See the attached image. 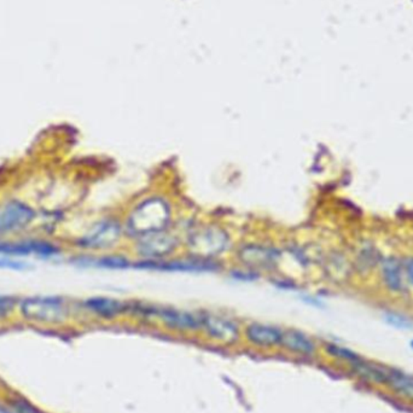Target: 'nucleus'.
Here are the masks:
<instances>
[{
    "instance_id": "obj_1",
    "label": "nucleus",
    "mask_w": 413,
    "mask_h": 413,
    "mask_svg": "<svg viewBox=\"0 0 413 413\" xmlns=\"http://www.w3.org/2000/svg\"><path fill=\"white\" fill-rule=\"evenodd\" d=\"M170 221V204L161 197H151L131 213L127 228L133 236L143 237L166 230Z\"/></svg>"
},
{
    "instance_id": "obj_2",
    "label": "nucleus",
    "mask_w": 413,
    "mask_h": 413,
    "mask_svg": "<svg viewBox=\"0 0 413 413\" xmlns=\"http://www.w3.org/2000/svg\"><path fill=\"white\" fill-rule=\"evenodd\" d=\"M230 238L223 228L218 226H203L191 232L187 238V248L194 258L211 260L226 250Z\"/></svg>"
},
{
    "instance_id": "obj_3",
    "label": "nucleus",
    "mask_w": 413,
    "mask_h": 413,
    "mask_svg": "<svg viewBox=\"0 0 413 413\" xmlns=\"http://www.w3.org/2000/svg\"><path fill=\"white\" fill-rule=\"evenodd\" d=\"M21 313L26 319L57 324L67 316L65 301L60 296H32L21 302Z\"/></svg>"
},
{
    "instance_id": "obj_4",
    "label": "nucleus",
    "mask_w": 413,
    "mask_h": 413,
    "mask_svg": "<svg viewBox=\"0 0 413 413\" xmlns=\"http://www.w3.org/2000/svg\"><path fill=\"white\" fill-rule=\"evenodd\" d=\"M121 237V226L115 220H103L96 224L86 235L77 239V246L84 249H108Z\"/></svg>"
},
{
    "instance_id": "obj_5",
    "label": "nucleus",
    "mask_w": 413,
    "mask_h": 413,
    "mask_svg": "<svg viewBox=\"0 0 413 413\" xmlns=\"http://www.w3.org/2000/svg\"><path fill=\"white\" fill-rule=\"evenodd\" d=\"M35 216L32 208L21 201H9L0 206V233L17 231L28 226Z\"/></svg>"
},
{
    "instance_id": "obj_6",
    "label": "nucleus",
    "mask_w": 413,
    "mask_h": 413,
    "mask_svg": "<svg viewBox=\"0 0 413 413\" xmlns=\"http://www.w3.org/2000/svg\"><path fill=\"white\" fill-rule=\"evenodd\" d=\"M178 246L175 236L165 231L155 232L138 238L137 251L149 260H160L170 255Z\"/></svg>"
},
{
    "instance_id": "obj_7",
    "label": "nucleus",
    "mask_w": 413,
    "mask_h": 413,
    "mask_svg": "<svg viewBox=\"0 0 413 413\" xmlns=\"http://www.w3.org/2000/svg\"><path fill=\"white\" fill-rule=\"evenodd\" d=\"M142 312L149 313L163 320V324L179 331H194L202 328V316L180 311L175 308H143Z\"/></svg>"
},
{
    "instance_id": "obj_8",
    "label": "nucleus",
    "mask_w": 413,
    "mask_h": 413,
    "mask_svg": "<svg viewBox=\"0 0 413 413\" xmlns=\"http://www.w3.org/2000/svg\"><path fill=\"white\" fill-rule=\"evenodd\" d=\"M137 268L168 272H211L218 270V266L214 261L199 259V258L173 260V261H167V263L163 260H146V261L138 263Z\"/></svg>"
},
{
    "instance_id": "obj_9",
    "label": "nucleus",
    "mask_w": 413,
    "mask_h": 413,
    "mask_svg": "<svg viewBox=\"0 0 413 413\" xmlns=\"http://www.w3.org/2000/svg\"><path fill=\"white\" fill-rule=\"evenodd\" d=\"M238 258L244 266L249 268H275L280 260V251L275 248L259 244L244 246L238 253Z\"/></svg>"
},
{
    "instance_id": "obj_10",
    "label": "nucleus",
    "mask_w": 413,
    "mask_h": 413,
    "mask_svg": "<svg viewBox=\"0 0 413 413\" xmlns=\"http://www.w3.org/2000/svg\"><path fill=\"white\" fill-rule=\"evenodd\" d=\"M60 249L43 241H27L21 243H3L0 242V255L6 256H27L31 254H37L41 258H51L56 256Z\"/></svg>"
},
{
    "instance_id": "obj_11",
    "label": "nucleus",
    "mask_w": 413,
    "mask_h": 413,
    "mask_svg": "<svg viewBox=\"0 0 413 413\" xmlns=\"http://www.w3.org/2000/svg\"><path fill=\"white\" fill-rule=\"evenodd\" d=\"M202 328L211 338L221 342L230 343L238 338V326L224 316L203 314Z\"/></svg>"
},
{
    "instance_id": "obj_12",
    "label": "nucleus",
    "mask_w": 413,
    "mask_h": 413,
    "mask_svg": "<svg viewBox=\"0 0 413 413\" xmlns=\"http://www.w3.org/2000/svg\"><path fill=\"white\" fill-rule=\"evenodd\" d=\"M246 336L248 341L260 347H272L280 344L283 331L272 325L253 323L246 329Z\"/></svg>"
},
{
    "instance_id": "obj_13",
    "label": "nucleus",
    "mask_w": 413,
    "mask_h": 413,
    "mask_svg": "<svg viewBox=\"0 0 413 413\" xmlns=\"http://www.w3.org/2000/svg\"><path fill=\"white\" fill-rule=\"evenodd\" d=\"M85 307L94 314L106 319L120 316L128 309L125 302L110 297H91L85 301Z\"/></svg>"
},
{
    "instance_id": "obj_14",
    "label": "nucleus",
    "mask_w": 413,
    "mask_h": 413,
    "mask_svg": "<svg viewBox=\"0 0 413 413\" xmlns=\"http://www.w3.org/2000/svg\"><path fill=\"white\" fill-rule=\"evenodd\" d=\"M280 344L290 352L299 353L304 356H309L316 351V346L313 343V341L307 335H304V332L297 331V330L283 331Z\"/></svg>"
},
{
    "instance_id": "obj_15",
    "label": "nucleus",
    "mask_w": 413,
    "mask_h": 413,
    "mask_svg": "<svg viewBox=\"0 0 413 413\" xmlns=\"http://www.w3.org/2000/svg\"><path fill=\"white\" fill-rule=\"evenodd\" d=\"M385 385H388L397 393L409 400H413V376L400 370L387 368Z\"/></svg>"
},
{
    "instance_id": "obj_16",
    "label": "nucleus",
    "mask_w": 413,
    "mask_h": 413,
    "mask_svg": "<svg viewBox=\"0 0 413 413\" xmlns=\"http://www.w3.org/2000/svg\"><path fill=\"white\" fill-rule=\"evenodd\" d=\"M382 277L385 285L393 292H400L404 288V275L401 263L394 258H388L382 263Z\"/></svg>"
},
{
    "instance_id": "obj_17",
    "label": "nucleus",
    "mask_w": 413,
    "mask_h": 413,
    "mask_svg": "<svg viewBox=\"0 0 413 413\" xmlns=\"http://www.w3.org/2000/svg\"><path fill=\"white\" fill-rule=\"evenodd\" d=\"M85 261L86 265H92L94 268H109V270H122V268H127L130 266L131 263L126 259L125 256L120 255H109L103 256L99 259H82Z\"/></svg>"
},
{
    "instance_id": "obj_18",
    "label": "nucleus",
    "mask_w": 413,
    "mask_h": 413,
    "mask_svg": "<svg viewBox=\"0 0 413 413\" xmlns=\"http://www.w3.org/2000/svg\"><path fill=\"white\" fill-rule=\"evenodd\" d=\"M326 351H328L329 354H331L332 357L348 361L351 364L360 359L356 353H353L349 349L343 348V347H340V346H336V344H329Z\"/></svg>"
},
{
    "instance_id": "obj_19",
    "label": "nucleus",
    "mask_w": 413,
    "mask_h": 413,
    "mask_svg": "<svg viewBox=\"0 0 413 413\" xmlns=\"http://www.w3.org/2000/svg\"><path fill=\"white\" fill-rule=\"evenodd\" d=\"M0 268L13 270V271H25V270L29 268V263L9 259V256H3V258H0Z\"/></svg>"
},
{
    "instance_id": "obj_20",
    "label": "nucleus",
    "mask_w": 413,
    "mask_h": 413,
    "mask_svg": "<svg viewBox=\"0 0 413 413\" xmlns=\"http://www.w3.org/2000/svg\"><path fill=\"white\" fill-rule=\"evenodd\" d=\"M385 320L388 321V324L393 325L397 329H411L413 326L412 323L406 316H400L397 313H388L385 316Z\"/></svg>"
},
{
    "instance_id": "obj_21",
    "label": "nucleus",
    "mask_w": 413,
    "mask_h": 413,
    "mask_svg": "<svg viewBox=\"0 0 413 413\" xmlns=\"http://www.w3.org/2000/svg\"><path fill=\"white\" fill-rule=\"evenodd\" d=\"M15 306V299L11 296L0 295V319L8 316Z\"/></svg>"
},
{
    "instance_id": "obj_22",
    "label": "nucleus",
    "mask_w": 413,
    "mask_h": 413,
    "mask_svg": "<svg viewBox=\"0 0 413 413\" xmlns=\"http://www.w3.org/2000/svg\"><path fill=\"white\" fill-rule=\"evenodd\" d=\"M13 404V407L16 409L18 413H43L39 409H35L34 406L23 400H15Z\"/></svg>"
},
{
    "instance_id": "obj_23",
    "label": "nucleus",
    "mask_w": 413,
    "mask_h": 413,
    "mask_svg": "<svg viewBox=\"0 0 413 413\" xmlns=\"http://www.w3.org/2000/svg\"><path fill=\"white\" fill-rule=\"evenodd\" d=\"M254 272L235 271L232 273L233 278L241 280H254L258 278Z\"/></svg>"
},
{
    "instance_id": "obj_24",
    "label": "nucleus",
    "mask_w": 413,
    "mask_h": 413,
    "mask_svg": "<svg viewBox=\"0 0 413 413\" xmlns=\"http://www.w3.org/2000/svg\"><path fill=\"white\" fill-rule=\"evenodd\" d=\"M404 270H405L406 277L409 278V283L413 285V258L406 260Z\"/></svg>"
},
{
    "instance_id": "obj_25",
    "label": "nucleus",
    "mask_w": 413,
    "mask_h": 413,
    "mask_svg": "<svg viewBox=\"0 0 413 413\" xmlns=\"http://www.w3.org/2000/svg\"><path fill=\"white\" fill-rule=\"evenodd\" d=\"M0 413H11V412H9V411H5V409H0Z\"/></svg>"
},
{
    "instance_id": "obj_26",
    "label": "nucleus",
    "mask_w": 413,
    "mask_h": 413,
    "mask_svg": "<svg viewBox=\"0 0 413 413\" xmlns=\"http://www.w3.org/2000/svg\"><path fill=\"white\" fill-rule=\"evenodd\" d=\"M411 344H412V347H413V341H412V343H411Z\"/></svg>"
}]
</instances>
